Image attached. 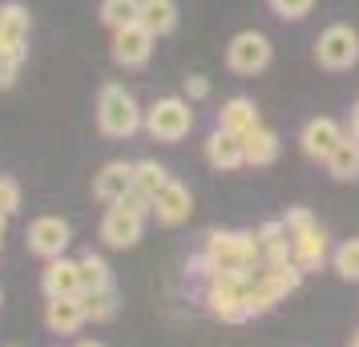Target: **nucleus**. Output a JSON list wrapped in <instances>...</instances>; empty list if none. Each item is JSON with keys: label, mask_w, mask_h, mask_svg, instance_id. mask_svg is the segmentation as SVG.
<instances>
[{"label": "nucleus", "mask_w": 359, "mask_h": 347, "mask_svg": "<svg viewBox=\"0 0 359 347\" xmlns=\"http://www.w3.org/2000/svg\"><path fill=\"white\" fill-rule=\"evenodd\" d=\"M165 186H170V170L158 162H133V190H142V194H149V198H158Z\"/></svg>", "instance_id": "22"}, {"label": "nucleus", "mask_w": 359, "mask_h": 347, "mask_svg": "<svg viewBox=\"0 0 359 347\" xmlns=\"http://www.w3.org/2000/svg\"><path fill=\"white\" fill-rule=\"evenodd\" d=\"M343 137H347V130H343L335 117H311V121H303V130H299V149L307 154L311 162H327Z\"/></svg>", "instance_id": "5"}, {"label": "nucleus", "mask_w": 359, "mask_h": 347, "mask_svg": "<svg viewBox=\"0 0 359 347\" xmlns=\"http://www.w3.org/2000/svg\"><path fill=\"white\" fill-rule=\"evenodd\" d=\"M291 259L303 275H311V271H319L323 263H331V238H327V231L319 222L307 226V231L291 234Z\"/></svg>", "instance_id": "6"}, {"label": "nucleus", "mask_w": 359, "mask_h": 347, "mask_svg": "<svg viewBox=\"0 0 359 347\" xmlns=\"http://www.w3.org/2000/svg\"><path fill=\"white\" fill-rule=\"evenodd\" d=\"M137 25L154 36H165L178 29V4L174 0H142V13H137Z\"/></svg>", "instance_id": "17"}, {"label": "nucleus", "mask_w": 359, "mask_h": 347, "mask_svg": "<svg viewBox=\"0 0 359 347\" xmlns=\"http://www.w3.org/2000/svg\"><path fill=\"white\" fill-rule=\"evenodd\" d=\"M255 275L271 283L283 299L291 295V291H299V283H303V271L294 266V259H283V263H259V271H255Z\"/></svg>", "instance_id": "20"}, {"label": "nucleus", "mask_w": 359, "mask_h": 347, "mask_svg": "<svg viewBox=\"0 0 359 347\" xmlns=\"http://www.w3.org/2000/svg\"><path fill=\"white\" fill-rule=\"evenodd\" d=\"M142 222H146V218L130 215V210H121V206H109L105 218H101V238H105L109 247H133V243L142 238Z\"/></svg>", "instance_id": "12"}, {"label": "nucleus", "mask_w": 359, "mask_h": 347, "mask_svg": "<svg viewBox=\"0 0 359 347\" xmlns=\"http://www.w3.org/2000/svg\"><path fill=\"white\" fill-rule=\"evenodd\" d=\"M243 299H246V311H250V315H266V311H275V303H283V295H278L266 279H259V275H250V279H246Z\"/></svg>", "instance_id": "21"}, {"label": "nucleus", "mask_w": 359, "mask_h": 347, "mask_svg": "<svg viewBox=\"0 0 359 347\" xmlns=\"http://www.w3.org/2000/svg\"><path fill=\"white\" fill-rule=\"evenodd\" d=\"M347 347H359V327L351 331V339H347Z\"/></svg>", "instance_id": "33"}, {"label": "nucleus", "mask_w": 359, "mask_h": 347, "mask_svg": "<svg viewBox=\"0 0 359 347\" xmlns=\"http://www.w3.org/2000/svg\"><path fill=\"white\" fill-rule=\"evenodd\" d=\"M266 8H271L278 20H303L311 8H315V0H266Z\"/></svg>", "instance_id": "27"}, {"label": "nucleus", "mask_w": 359, "mask_h": 347, "mask_svg": "<svg viewBox=\"0 0 359 347\" xmlns=\"http://www.w3.org/2000/svg\"><path fill=\"white\" fill-rule=\"evenodd\" d=\"M69 247V222L61 218H36L29 226V250L41 259H61V250Z\"/></svg>", "instance_id": "10"}, {"label": "nucleus", "mask_w": 359, "mask_h": 347, "mask_svg": "<svg viewBox=\"0 0 359 347\" xmlns=\"http://www.w3.org/2000/svg\"><path fill=\"white\" fill-rule=\"evenodd\" d=\"M243 149H246V165H271L278 158V133L271 125H255L243 137Z\"/></svg>", "instance_id": "19"}, {"label": "nucleus", "mask_w": 359, "mask_h": 347, "mask_svg": "<svg viewBox=\"0 0 359 347\" xmlns=\"http://www.w3.org/2000/svg\"><path fill=\"white\" fill-rule=\"evenodd\" d=\"M146 130L154 142H182L194 130V101L186 97H162L146 109Z\"/></svg>", "instance_id": "2"}, {"label": "nucleus", "mask_w": 359, "mask_h": 347, "mask_svg": "<svg viewBox=\"0 0 359 347\" xmlns=\"http://www.w3.org/2000/svg\"><path fill=\"white\" fill-rule=\"evenodd\" d=\"M53 331H61V335H73V331L81 327L85 319V299L81 295H65V299H49V311H45Z\"/></svg>", "instance_id": "15"}, {"label": "nucleus", "mask_w": 359, "mask_h": 347, "mask_svg": "<svg viewBox=\"0 0 359 347\" xmlns=\"http://www.w3.org/2000/svg\"><path fill=\"white\" fill-rule=\"evenodd\" d=\"M206 97H210V81L198 77V73H190V77H186V101H206Z\"/></svg>", "instance_id": "30"}, {"label": "nucleus", "mask_w": 359, "mask_h": 347, "mask_svg": "<svg viewBox=\"0 0 359 347\" xmlns=\"http://www.w3.org/2000/svg\"><path fill=\"white\" fill-rule=\"evenodd\" d=\"M77 347H101V343H89V339H85V343H77Z\"/></svg>", "instance_id": "34"}, {"label": "nucleus", "mask_w": 359, "mask_h": 347, "mask_svg": "<svg viewBox=\"0 0 359 347\" xmlns=\"http://www.w3.org/2000/svg\"><path fill=\"white\" fill-rule=\"evenodd\" d=\"M315 61L327 73H347L359 65V33L351 25H327L315 41Z\"/></svg>", "instance_id": "4"}, {"label": "nucleus", "mask_w": 359, "mask_h": 347, "mask_svg": "<svg viewBox=\"0 0 359 347\" xmlns=\"http://www.w3.org/2000/svg\"><path fill=\"white\" fill-rule=\"evenodd\" d=\"M45 291H49V299L81 295V263H69V259H53L49 271H45Z\"/></svg>", "instance_id": "16"}, {"label": "nucleus", "mask_w": 359, "mask_h": 347, "mask_svg": "<svg viewBox=\"0 0 359 347\" xmlns=\"http://www.w3.org/2000/svg\"><path fill=\"white\" fill-rule=\"evenodd\" d=\"M114 206H121V210H130V215H137V218H146V215H154V198L149 194H142V190H130L121 202H114Z\"/></svg>", "instance_id": "28"}, {"label": "nucleus", "mask_w": 359, "mask_h": 347, "mask_svg": "<svg viewBox=\"0 0 359 347\" xmlns=\"http://www.w3.org/2000/svg\"><path fill=\"white\" fill-rule=\"evenodd\" d=\"M283 226H287L291 234H299V231H307V226H315V215H311L307 206H294V210L283 215Z\"/></svg>", "instance_id": "29"}, {"label": "nucleus", "mask_w": 359, "mask_h": 347, "mask_svg": "<svg viewBox=\"0 0 359 347\" xmlns=\"http://www.w3.org/2000/svg\"><path fill=\"white\" fill-rule=\"evenodd\" d=\"M130 190H133V165L130 162H109L97 178H93V194H97L101 202H109V206L121 202Z\"/></svg>", "instance_id": "13"}, {"label": "nucleus", "mask_w": 359, "mask_h": 347, "mask_svg": "<svg viewBox=\"0 0 359 347\" xmlns=\"http://www.w3.org/2000/svg\"><path fill=\"white\" fill-rule=\"evenodd\" d=\"M255 243H259V254L262 263H283L291 259V231L283 226V218H271L255 231Z\"/></svg>", "instance_id": "14"}, {"label": "nucleus", "mask_w": 359, "mask_h": 347, "mask_svg": "<svg viewBox=\"0 0 359 347\" xmlns=\"http://www.w3.org/2000/svg\"><path fill=\"white\" fill-rule=\"evenodd\" d=\"M17 202H20L17 182H0V215H13V210H17Z\"/></svg>", "instance_id": "31"}, {"label": "nucleus", "mask_w": 359, "mask_h": 347, "mask_svg": "<svg viewBox=\"0 0 359 347\" xmlns=\"http://www.w3.org/2000/svg\"><path fill=\"white\" fill-rule=\"evenodd\" d=\"M154 41L158 36L146 33L142 25H126V29H117L114 33V61L126 69H142L149 61V53H154Z\"/></svg>", "instance_id": "7"}, {"label": "nucleus", "mask_w": 359, "mask_h": 347, "mask_svg": "<svg viewBox=\"0 0 359 347\" xmlns=\"http://www.w3.org/2000/svg\"><path fill=\"white\" fill-rule=\"evenodd\" d=\"M331 266H335L339 279L359 283V238H347V243H339L331 250Z\"/></svg>", "instance_id": "24"}, {"label": "nucleus", "mask_w": 359, "mask_h": 347, "mask_svg": "<svg viewBox=\"0 0 359 347\" xmlns=\"http://www.w3.org/2000/svg\"><path fill=\"white\" fill-rule=\"evenodd\" d=\"M206 162H210L214 170H222V174H230V170H243V165H246L243 137L214 125V133L206 137Z\"/></svg>", "instance_id": "9"}, {"label": "nucleus", "mask_w": 359, "mask_h": 347, "mask_svg": "<svg viewBox=\"0 0 359 347\" xmlns=\"http://www.w3.org/2000/svg\"><path fill=\"white\" fill-rule=\"evenodd\" d=\"M214 125H218V130H226V133L246 137L255 125H262L259 105H255L250 97H230V101H222V109H218V117H214Z\"/></svg>", "instance_id": "11"}, {"label": "nucleus", "mask_w": 359, "mask_h": 347, "mask_svg": "<svg viewBox=\"0 0 359 347\" xmlns=\"http://www.w3.org/2000/svg\"><path fill=\"white\" fill-rule=\"evenodd\" d=\"M105 287H114V283H109V266H105V259L85 254L81 259V295H93V291H105Z\"/></svg>", "instance_id": "25"}, {"label": "nucleus", "mask_w": 359, "mask_h": 347, "mask_svg": "<svg viewBox=\"0 0 359 347\" xmlns=\"http://www.w3.org/2000/svg\"><path fill=\"white\" fill-rule=\"evenodd\" d=\"M137 13H142V0H101V20L114 33L126 25H137Z\"/></svg>", "instance_id": "23"}, {"label": "nucleus", "mask_w": 359, "mask_h": 347, "mask_svg": "<svg viewBox=\"0 0 359 347\" xmlns=\"http://www.w3.org/2000/svg\"><path fill=\"white\" fill-rule=\"evenodd\" d=\"M271 57H275V45L259 29H243V33L230 36L226 45V69L238 73V77H259L262 69L271 65Z\"/></svg>", "instance_id": "3"}, {"label": "nucleus", "mask_w": 359, "mask_h": 347, "mask_svg": "<svg viewBox=\"0 0 359 347\" xmlns=\"http://www.w3.org/2000/svg\"><path fill=\"white\" fill-rule=\"evenodd\" d=\"M347 133H351V137H359V101L351 105V117H347Z\"/></svg>", "instance_id": "32"}, {"label": "nucleus", "mask_w": 359, "mask_h": 347, "mask_svg": "<svg viewBox=\"0 0 359 347\" xmlns=\"http://www.w3.org/2000/svg\"><path fill=\"white\" fill-rule=\"evenodd\" d=\"M190 210H194V194H190V186L174 182V178H170V186L154 198V218H158L162 226H182V222L190 218Z\"/></svg>", "instance_id": "8"}, {"label": "nucleus", "mask_w": 359, "mask_h": 347, "mask_svg": "<svg viewBox=\"0 0 359 347\" xmlns=\"http://www.w3.org/2000/svg\"><path fill=\"white\" fill-rule=\"evenodd\" d=\"M97 125L105 137H133L146 125V117L137 109V101L126 85H105L97 97Z\"/></svg>", "instance_id": "1"}, {"label": "nucleus", "mask_w": 359, "mask_h": 347, "mask_svg": "<svg viewBox=\"0 0 359 347\" xmlns=\"http://www.w3.org/2000/svg\"><path fill=\"white\" fill-rule=\"evenodd\" d=\"M323 165H327V174H331L335 182H355V178H359V137L347 133Z\"/></svg>", "instance_id": "18"}, {"label": "nucleus", "mask_w": 359, "mask_h": 347, "mask_svg": "<svg viewBox=\"0 0 359 347\" xmlns=\"http://www.w3.org/2000/svg\"><path fill=\"white\" fill-rule=\"evenodd\" d=\"M85 299V315L89 319H114L117 315V295L114 287H105V291H93V295H81Z\"/></svg>", "instance_id": "26"}]
</instances>
